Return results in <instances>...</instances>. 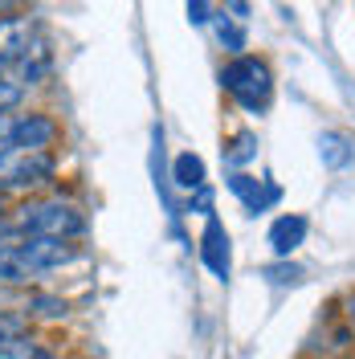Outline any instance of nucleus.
Returning <instances> with one entry per match:
<instances>
[{"instance_id": "4", "label": "nucleus", "mask_w": 355, "mask_h": 359, "mask_svg": "<svg viewBox=\"0 0 355 359\" xmlns=\"http://www.w3.org/2000/svg\"><path fill=\"white\" fill-rule=\"evenodd\" d=\"M58 143V123L41 111L29 114H13V127H8V151H49Z\"/></svg>"}, {"instance_id": "3", "label": "nucleus", "mask_w": 355, "mask_h": 359, "mask_svg": "<svg viewBox=\"0 0 355 359\" xmlns=\"http://www.w3.org/2000/svg\"><path fill=\"white\" fill-rule=\"evenodd\" d=\"M49 176H53V156L49 151H8L4 163H0V188H13V192L37 188Z\"/></svg>"}, {"instance_id": "1", "label": "nucleus", "mask_w": 355, "mask_h": 359, "mask_svg": "<svg viewBox=\"0 0 355 359\" xmlns=\"http://www.w3.org/2000/svg\"><path fill=\"white\" fill-rule=\"evenodd\" d=\"M8 224L29 237H53V241H74L86 233V217L69 201H25Z\"/></svg>"}, {"instance_id": "2", "label": "nucleus", "mask_w": 355, "mask_h": 359, "mask_svg": "<svg viewBox=\"0 0 355 359\" xmlns=\"http://www.w3.org/2000/svg\"><path fill=\"white\" fill-rule=\"evenodd\" d=\"M225 90L241 102V107H249V111H262L269 102V69L266 62H257V57H237V62H229L221 74Z\"/></svg>"}, {"instance_id": "5", "label": "nucleus", "mask_w": 355, "mask_h": 359, "mask_svg": "<svg viewBox=\"0 0 355 359\" xmlns=\"http://www.w3.org/2000/svg\"><path fill=\"white\" fill-rule=\"evenodd\" d=\"M229 4H233V17H237V21H245V13H249V8H245V0H229Z\"/></svg>"}, {"instance_id": "6", "label": "nucleus", "mask_w": 355, "mask_h": 359, "mask_svg": "<svg viewBox=\"0 0 355 359\" xmlns=\"http://www.w3.org/2000/svg\"><path fill=\"white\" fill-rule=\"evenodd\" d=\"M347 318H351V335H355V290L347 294Z\"/></svg>"}]
</instances>
